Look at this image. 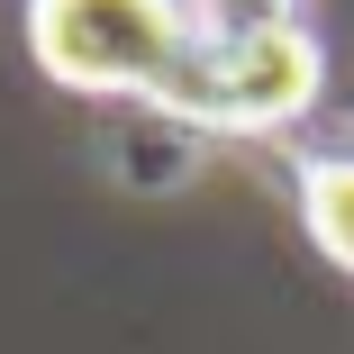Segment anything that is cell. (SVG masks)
I'll list each match as a JSON object with an SVG mask.
<instances>
[{
    "mask_svg": "<svg viewBox=\"0 0 354 354\" xmlns=\"http://www.w3.org/2000/svg\"><path fill=\"white\" fill-rule=\"evenodd\" d=\"M209 37H245V28H281V0H200Z\"/></svg>",
    "mask_w": 354,
    "mask_h": 354,
    "instance_id": "4",
    "label": "cell"
},
{
    "mask_svg": "<svg viewBox=\"0 0 354 354\" xmlns=\"http://www.w3.org/2000/svg\"><path fill=\"white\" fill-rule=\"evenodd\" d=\"M300 209L336 263H354V164H309L300 173Z\"/></svg>",
    "mask_w": 354,
    "mask_h": 354,
    "instance_id": "3",
    "label": "cell"
},
{
    "mask_svg": "<svg viewBox=\"0 0 354 354\" xmlns=\"http://www.w3.org/2000/svg\"><path fill=\"white\" fill-rule=\"evenodd\" d=\"M309 91H318V46L281 19V28H245V37H191L182 73L155 100L200 127H281L291 109H309Z\"/></svg>",
    "mask_w": 354,
    "mask_h": 354,
    "instance_id": "2",
    "label": "cell"
},
{
    "mask_svg": "<svg viewBox=\"0 0 354 354\" xmlns=\"http://www.w3.org/2000/svg\"><path fill=\"white\" fill-rule=\"evenodd\" d=\"M28 46L73 91H164L191 55L182 0H28Z\"/></svg>",
    "mask_w": 354,
    "mask_h": 354,
    "instance_id": "1",
    "label": "cell"
}]
</instances>
